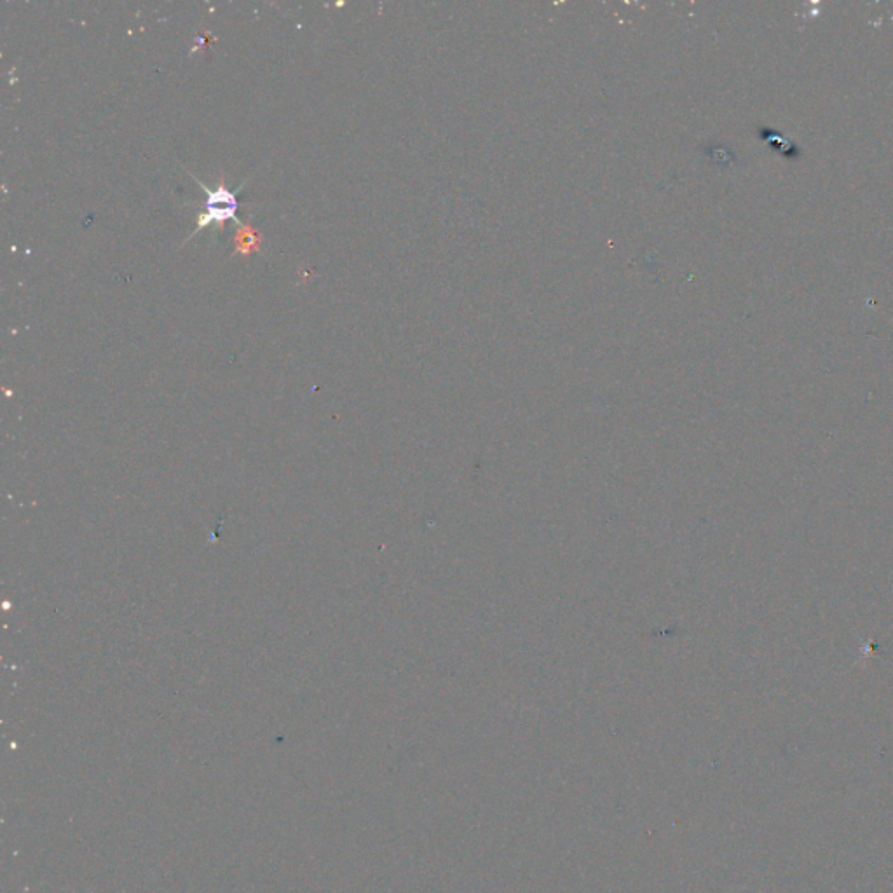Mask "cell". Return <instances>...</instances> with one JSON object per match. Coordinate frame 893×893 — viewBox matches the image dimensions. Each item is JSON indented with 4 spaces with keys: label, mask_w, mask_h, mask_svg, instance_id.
I'll list each match as a JSON object with an SVG mask.
<instances>
[{
    "label": "cell",
    "mask_w": 893,
    "mask_h": 893,
    "mask_svg": "<svg viewBox=\"0 0 893 893\" xmlns=\"http://www.w3.org/2000/svg\"><path fill=\"white\" fill-rule=\"evenodd\" d=\"M191 177L206 192L205 212L199 215L196 231L192 232L191 236L201 231L203 227H208V225L220 224V222H225V220L236 219V213H238V192L227 191L224 185H220L217 191H210L201 180H198L194 175H191Z\"/></svg>",
    "instance_id": "1"
}]
</instances>
